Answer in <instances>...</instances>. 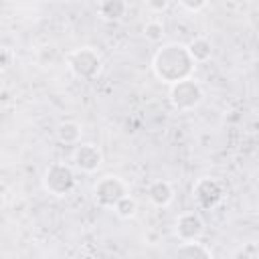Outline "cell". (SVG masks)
Instances as JSON below:
<instances>
[{
    "instance_id": "obj_1",
    "label": "cell",
    "mask_w": 259,
    "mask_h": 259,
    "mask_svg": "<svg viewBox=\"0 0 259 259\" xmlns=\"http://www.w3.org/2000/svg\"><path fill=\"white\" fill-rule=\"evenodd\" d=\"M194 69V61L190 59L188 51L180 42L164 45L154 57V71L166 83H180L190 77Z\"/></svg>"
},
{
    "instance_id": "obj_2",
    "label": "cell",
    "mask_w": 259,
    "mask_h": 259,
    "mask_svg": "<svg viewBox=\"0 0 259 259\" xmlns=\"http://www.w3.org/2000/svg\"><path fill=\"white\" fill-rule=\"evenodd\" d=\"M42 184L45 188L55 194V196H65L73 190L75 186V174L69 166L65 164H53L47 168L45 176H42Z\"/></svg>"
},
{
    "instance_id": "obj_3",
    "label": "cell",
    "mask_w": 259,
    "mask_h": 259,
    "mask_svg": "<svg viewBox=\"0 0 259 259\" xmlns=\"http://www.w3.org/2000/svg\"><path fill=\"white\" fill-rule=\"evenodd\" d=\"M69 67L79 79H93L101 71V59L93 49L83 47L69 55Z\"/></svg>"
},
{
    "instance_id": "obj_4",
    "label": "cell",
    "mask_w": 259,
    "mask_h": 259,
    "mask_svg": "<svg viewBox=\"0 0 259 259\" xmlns=\"http://www.w3.org/2000/svg\"><path fill=\"white\" fill-rule=\"evenodd\" d=\"M170 101L176 109L180 111H188L192 107H196L202 101V89L196 81L192 79H184L180 83H174L170 89Z\"/></svg>"
},
{
    "instance_id": "obj_5",
    "label": "cell",
    "mask_w": 259,
    "mask_h": 259,
    "mask_svg": "<svg viewBox=\"0 0 259 259\" xmlns=\"http://www.w3.org/2000/svg\"><path fill=\"white\" fill-rule=\"evenodd\" d=\"M125 196V184L117 176H103L95 184V200L101 206H115L119 198Z\"/></svg>"
},
{
    "instance_id": "obj_6",
    "label": "cell",
    "mask_w": 259,
    "mask_h": 259,
    "mask_svg": "<svg viewBox=\"0 0 259 259\" xmlns=\"http://www.w3.org/2000/svg\"><path fill=\"white\" fill-rule=\"evenodd\" d=\"M194 198L202 208H210L223 200L225 188L217 178H200L194 186Z\"/></svg>"
},
{
    "instance_id": "obj_7",
    "label": "cell",
    "mask_w": 259,
    "mask_h": 259,
    "mask_svg": "<svg viewBox=\"0 0 259 259\" xmlns=\"http://www.w3.org/2000/svg\"><path fill=\"white\" fill-rule=\"evenodd\" d=\"M202 231H204V223L196 212H182L176 219V235L182 243L198 241Z\"/></svg>"
},
{
    "instance_id": "obj_8",
    "label": "cell",
    "mask_w": 259,
    "mask_h": 259,
    "mask_svg": "<svg viewBox=\"0 0 259 259\" xmlns=\"http://www.w3.org/2000/svg\"><path fill=\"white\" fill-rule=\"evenodd\" d=\"M101 152L97 146L93 144H79L73 152V162L77 168H81L83 172H95L101 164Z\"/></svg>"
},
{
    "instance_id": "obj_9",
    "label": "cell",
    "mask_w": 259,
    "mask_h": 259,
    "mask_svg": "<svg viewBox=\"0 0 259 259\" xmlns=\"http://www.w3.org/2000/svg\"><path fill=\"white\" fill-rule=\"evenodd\" d=\"M148 196H150V200H152L156 206H166V204L172 202L174 190H172V186H170L166 180H156V182L150 184Z\"/></svg>"
},
{
    "instance_id": "obj_10",
    "label": "cell",
    "mask_w": 259,
    "mask_h": 259,
    "mask_svg": "<svg viewBox=\"0 0 259 259\" xmlns=\"http://www.w3.org/2000/svg\"><path fill=\"white\" fill-rule=\"evenodd\" d=\"M186 51H188V55H190V59H192L194 63H204V61H208L210 55H212V45H210L208 38L196 36V38H192V40L188 42Z\"/></svg>"
},
{
    "instance_id": "obj_11",
    "label": "cell",
    "mask_w": 259,
    "mask_h": 259,
    "mask_svg": "<svg viewBox=\"0 0 259 259\" xmlns=\"http://www.w3.org/2000/svg\"><path fill=\"white\" fill-rule=\"evenodd\" d=\"M172 259H212V257H210V253L206 251V247H202V245L196 243V241H190V243H182V245L174 251Z\"/></svg>"
},
{
    "instance_id": "obj_12",
    "label": "cell",
    "mask_w": 259,
    "mask_h": 259,
    "mask_svg": "<svg viewBox=\"0 0 259 259\" xmlns=\"http://www.w3.org/2000/svg\"><path fill=\"white\" fill-rule=\"evenodd\" d=\"M57 138H59L61 142H65V144H77V140L81 138V127H79V123H75V121H63V123H59V127H57Z\"/></svg>"
},
{
    "instance_id": "obj_13",
    "label": "cell",
    "mask_w": 259,
    "mask_h": 259,
    "mask_svg": "<svg viewBox=\"0 0 259 259\" xmlns=\"http://www.w3.org/2000/svg\"><path fill=\"white\" fill-rule=\"evenodd\" d=\"M125 8H127V4L125 2H119V0H109V2H101L99 6H97V10H99V14L103 16V18H119V16H123L125 14Z\"/></svg>"
},
{
    "instance_id": "obj_14",
    "label": "cell",
    "mask_w": 259,
    "mask_h": 259,
    "mask_svg": "<svg viewBox=\"0 0 259 259\" xmlns=\"http://www.w3.org/2000/svg\"><path fill=\"white\" fill-rule=\"evenodd\" d=\"M113 210H115V214H117V217H121V219H130V217H134V214H136L138 204H136V200H134V198H130V196L125 194L123 198H119V200L115 202Z\"/></svg>"
},
{
    "instance_id": "obj_15",
    "label": "cell",
    "mask_w": 259,
    "mask_h": 259,
    "mask_svg": "<svg viewBox=\"0 0 259 259\" xmlns=\"http://www.w3.org/2000/svg\"><path fill=\"white\" fill-rule=\"evenodd\" d=\"M144 36L152 42H158L164 38V24L160 20H150L146 26H144Z\"/></svg>"
},
{
    "instance_id": "obj_16",
    "label": "cell",
    "mask_w": 259,
    "mask_h": 259,
    "mask_svg": "<svg viewBox=\"0 0 259 259\" xmlns=\"http://www.w3.org/2000/svg\"><path fill=\"white\" fill-rule=\"evenodd\" d=\"M180 6L182 8H186V10H192V12H198V10H202L204 6H206V2H180Z\"/></svg>"
},
{
    "instance_id": "obj_17",
    "label": "cell",
    "mask_w": 259,
    "mask_h": 259,
    "mask_svg": "<svg viewBox=\"0 0 259 259\" xmlns=\"http://www.w3.org/2000/svg\"><path fill=\"white\" fill-rule=\"evenodd\" d=\"M148 6L154 8V10H164L168 6V2H148Z\"/></svg>"
}]
</instances>
